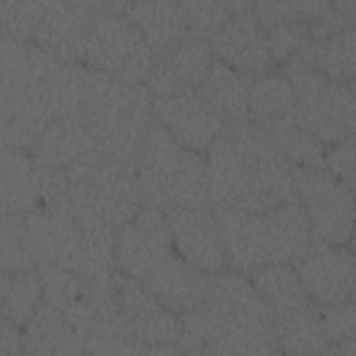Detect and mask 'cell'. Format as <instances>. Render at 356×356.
Returning a JSON list of instances; mask_svg holds the SVG:
<instances>
[{"label": "cell", "mask_w": 356, "mask_h": 356, "mask_svg": "<svg viewBox=\"0 0 356 356\" xmlns=\"http://www.w3.org/2000/svg\"><path fill=\"white\" fill-rule=\"evenodd\" d=\"M172 252L167 214L160 210L145 206L114 232V264L139 282Z\"/></svg>", "instance_id": "cell-13"}, {"label": "cell", "mask_w": 356, "mask_h": 356, "mask_svg": "<svg viewBox=\"0 0 356 356\" xmlns=\"http://www.w3.org/2000/svg\"><path fill=\"white\" fill-rule=\"evenodd\" d=\"M274 332L281 352L331 353L320 307L307 303L303 307L274 316Z\"/></svg>", "instance_id": "cell-27"}, {"label": "cell", "mask_w": 356, "mask_h": 356, "mask_svg": "<svg viewBox=\"0 0 356 356\" xmlns=\"http://www.w3.org/2000/svg\"><path fill=\"white\" fill-rule=\"evenodd\" d=\"M99 153L79 113L50 121L31 149L36 163L63 174Z\"/></svg>", "instance_id": "cell-21"}, {"label": "cell", "mask_w": 356, "mask_h": 356, "mask_svg": "<svg viewBox=\"0 0 356 356\" xmlns=\"http://www.w3.org/2000/svg\"><path fill=\"white\" fill-rule=\"evenodd\" d=\"M61 310L79 334L86 353H145L114 300L111 281L86 282Z\"/></svg>", "instance_id": "cell-11"}, {"label": "cell", "mask_w": 356, "mask_h": 356, "mask_svg": "<svg viewBox=\"0 0 356 356\" xmlns=\"http://www.w3.org/2000/svg\"><path fill=\"white\" fill-rule=\"evenodd\" d=\"M214 60L209 40L186 35L164 58L165 64L181 81L197 89Z\"/></svg>", "instance_id": "cell-32"}, {"label": "cell", "mask_w": 356, "mask_h": 356, "mask_svg": "<svg viewBox=\"0 0 356 356\" xmlns=\"http://www.w3.org/2000/svg\"><path fill=\"white\" fill-rule=\"evenodd\" d=\"M178 350L216 355L281 352L274 313L241 273L210 275L200 303L181 316Z\"/></svg>", "instance_id": "cell-1"}, {"label": "cell", "mask_w": 356, "mask_h": 356, "mask_svg": "<svg viewBox=\"0 0 356 356\" xmlns=\"http://www.w3.org/2000/svg\"><path fill=\"white\" fill-rule=\"evenodd\" d=\"M324 170L355 188V145L353 136L327 147Z\"/></svg>", "instance_id": "cell-38"}, {"label": "cell", "mask_w": 356, "mask_h": 356, "mask_svg": "<svg viewBox=\"0 0 356 356\" xmlns=\"http://www.w3.org/2000/svg\"><path fill=\"white\" fill-rule=\"evenodd\" d=\"M21 327L15 325L7 318H1V337H0V355H18L24 353V334L19 331Z\"/></svg>", "instance_id": "cell-39"}, {"label": "cell", "mask_w": 356, "mask_h": 356, "mask_svg": "<svg viewBox=\"0 0 356 356\" xmlns=\"http://www.w3.org/2000/svg\"><path fill=\"white\" fill-rule=\"evenodd\" d=\"M293 107V88L284 74L268 71L252 79L248 103L249 122L267 128L277 121L292 118Z\"/></svg>", "instance_id": "cell-28"}, {"label": "cell", "mask_w": 356, "mask_h": 356, "mask_svg": "<svg viewBox=\"0 0 356 356\" xmlns=\"http://www.w3.org/2000/svg\"><path fill=\"white\" fill-rule=\"evenodd\" d=\"M127 3H93L86 67L128 83H145L157 56L138 26L124 13Z\"/></svg>", "instance_id": "cell-5"}, {"label": "cell", "mask_w": 356, "mask_h": 356, "mask_svg": "<svg viewBox=\"0 0 356 356\" xmlns=\"http://www.w3.org/2000/svg\"><path fill=\"white\" fill-rule=\"evenodd\" d=\"M50 122L31 75L29 49L3 31L1 40V142L6 147L32 149Z\"/></svg>", "instance_id": "cell-8"}, {"label": "cell", "mask_w": 356, "mask_h": 356, "mask_svg": "<svg viewBox=\"0 0 356 356\" xmlns=\"http://www.w3.org/2000/svg\"><path fill=\"white\" fill-rule=\"evenodd\" d=\"M228 127L236 138L245 160L243 211L260 213L296 202L293 165L284 157L270 134L249 121L228 124Z\"/></svg>", "instance_id": "cell-9"}, {"label": "cell", "mask_w": 356, "mask_h": 356, "mask_svg": "<svg viewBox=\"0 0 356 356\" xmlns=\"http://www.w3.org/2000/svg\"><path fill=\"white\" fill-rule=\"evenodd\" d=\"M296 270L309 300L316 306L328 307L353 299L355 256L348 245L317 241Z\"/></svg>", "instance_id": "cell-16"}, {"label": "cell", "mask_w": 356, "mask_h": 356, "mask_svg": "<svg viewBox=\"0 0 356 356\" xmlns=\"http://www.w3.org/2000/svg\"><path fill=\"white\" fill-rule=\"evenodd\" d=\"M224 245L227 264L235 273L273 263V239L266 211L213 209Z\"/></svg>", "instance_id": "cell-18"}, {"label": "cell", "mask_w": 356, "mask_h": 356, "mask_svg": "<svg viewBox=\"0 0 356 356\" xmlns=\"http://www.w3.org/2000/svg\"><path fill=\"white\" fill-rule=\"evenodd\" d=\"M250 82L252 78L214 57L196 90L224 122L238 124L248 118Z\"/></svg>", "instance_id": "cell-25"}, {"label": "cell", "mask_w": 356, "mask_h": 356, "mask_svg": "<svg viewBox=\"0 0 356 356\" xmlns=\"http://www.w3.org/2000/svg\"><path fill=\"white\" fill-rule=\"evenodd\" d=\"M270 134L284 157L299 168H324L325 143L298 125L292 118H285L263 128Z\"/></svg>", "instance_id": "cell-31"}, {"label": "cell", "mask_w": 356, "mask_h": 356, "mask_svg": "<svg viewBox=\"0 0 356 356\" xmlns=\"http://www.w3.org/2000/svg\"><path fill=\"white\" fill-rule=\"evenodd\" d=\"M299 200L313 235L328 245H350L355 221L353 186L324 168L293 167Z\"/></svg>", "instance_id": "cell-10"}, {"label": "cell", "mask_w": 356, "mask_h": 356, "mask_svg": "<svg viewBox=\"0 0 356 356\" xmlns=\"http://www.w3.org/2000/svg\"><path fill=\"white\" fill-rule=\"evenodd\" d=\"M67 193L85 221L117 231L143 206L135 165L95 154L67 174Z\"/></svg>", "instance_id": "cell-4"}, {"label": "cell", "mask_w": 356, "mask_h": 356, "mask_svg": "<svg viewBox=\"0 0 356 356\" xmlns=\"http://www.w3.org/2000/svg\"><path fill=\"white\" fill-rule=\"evenodd\" d=\"M209 44L217 60L249 78L268 72L274 61L266 31L253 13V3L234 11L209 39Z\"/></svg>", "instance_id": "cell-15"}, {"label": "cell", "mask_w": 356, "mask_h": 356, "mask_svg": "<svg viewBox=\"0 0 356 356\" xmlns=\"http://www.w3.org/2000/svg\"><path fill=\"white\" fill-rule=\"evenodd\" d=\"M324 330L331 342V353L355 355V303L353 299L341 305L320 307Z\"/></svg>", "instance_id": "cell-36"}, {"label": "cell", "mask_w": 356, "mask_h": 356, "mask_svg": "<svg viewBox=\"0 0 356 356\" xmlns=\"http://www.w3.org/2000/svg\"><path fill=\"white\" fill-rule=\"evenodd\" d=\"M46 4L39 1L3 0L0 3V18L4 32L19 42L35 39Z\"/></svg>", "instance_id": "cell-37"}, {"label": "cell", "mask_w": 356, "mask_h": 356, "mask_svg": "<svg viewBox=\"0 0 356 356\" xmlns=\"http://www.w3.org/2000/svg\"><path fill=\"white\" fill-rule=\"evenodd\" d=\"M97 150L132 163L153 121L152 99L145 83H128L95 70H83V92L78 111Z\"/></svg>", "instance_id": "cell-2"}, {"label": "cell", "mask_w": 356, "mask_h": 356, "mask_svg": "<svg viewBox=\"0 0 356 356\" xmlns=\"http://www.w3.org/2000/svg\"><path fill=\"white\" fill-rule=\"evenodd\" d=\"M93 14V3H47L35 44L70 63L83 60Z\"/></svg>", "instance_id": "cell-20"}, {"label": "cell", "mask_w": 356, "mask_h": 356, "mask_svg": "<svg viewBox=\"0 0 356 356\" xmlns=\"http://www.w3.org/2000/svg\"><path fill=\"white\" fill-rule=\"evenodd\" d=\"M146 82L156 122L181 145L203 153L221 136L225 122L165 64L157 63Z\"/></svg>", "instance_id": "cell-7"}, {"label": "cell", "mask_w": 356, "mask_h": 356, "mask_svg": "<svg viewBox=\"0 0 356 356\" xmlns=\"http://www.w3.org/2000/svg\"><path fill=\"white\" fill-rule=\"evenodd\" d=\"M33 259L24 225V214H3L1 224V267L3 271L35 270Z\"/></svg>", "instance_id": "cell-34"}, {"label": "cell", "mask_w": 356, "mask_h": 356, "mask_svg": "<svg viewBox=\"0 0 356 356\" xmlns=\"http://www.w3.org/2000/svg\"><path fill=\"white\" fill-rule=\"evenodd\" d=\"M135 171L145 206L168 213L179 207L206 206L207 161L153 121L138 149Z\"/></svg>", "instance_id": "cell-3"}, {"label": "cell", "mask_w": 356, "mask_h": 356, "mask_svg": "<svg viewBox=\"0 0 356 356\" xmlns=\"http://www.w3.org/2000/svg\"><path fill=\"white\" fill-rule=\"evenodd\" d=\"M209 280V274L185 261L174 250L140 284L164 306L182 316L200 303Z\"/></svg>", "instance_id": "cell-22"}, {"label": "cell", "mask_w": 356, "mask_h": 356, "mask_svg": "<svg viewBox=\"0 0 356 356\" xmlns=\"http://www.w3.org/2000/svg\"><path fill=\"white\" fill-rule=\"evenodd\" d=\"M124 13L138 26L149 47L160 58H164L188 35L181 3H127Z\"/></svg>", "instance_id": "cell-24"}, {"label": "cell", "mask_w": 356, "mask_h": 356, "mask_svg": "<svg viewBox=\"0 0 356 356\" xmlns=\"http://www.w3.org/2000/svg\"><path fill=\"white\" fill-rule=\"evenodd\" d=\"M114 300L145 353H175L182 331L181 316L156 299L139 281L114 273Z\"/></svg>", "instance_id": "cell-12"}, {"label": "cell", "mask_w": 356, "mask_h": 356, "mask_svg": "<svg viewBox=\"0 0 356 356\" xmlns=\"http://www.w3.org/2000/svg\"><path fill=\"white\" fill-rule=\"evenodd\" d=\"M174 250L197 270L214 275L227 266V256L213 210L179 207L167 213Z\"/></svg>", "instance_id": "cell-17"}, {"label": "cell", "mask_w": 356, "mask_h": 356, "mask_svg": "<svg viewBox=\"0 0 356 356\" xmlns=\"http://www.w3.org/2000/svg\"><path fill=\"white\" fill-rule=\"evenodd\" d=\"M250 282L273 310L274 316L303 307L309 298L298 270L288 264H266L252 270Z\"/></svg>", "instance_id": "cell-29"}, {"label": "cell", "mask_w": 356, "mask_h": 356, "mask_svg": "<svg viewBox=\"0 0 356 356\" xmlns=\"http://www.w3.org/2000/svg\"><path fill=\"white\" fill-rule=\"evenodd\" d=\"M67 177L42 167L25 150L1 152L3 214H28L40 204L67 193Z\"/></svg>", "instance_id": "cell-14"}, {"label": "cell", "mask_w": 356, "mask_h": 356, "mask_svg": "<svg viewBox=\"0 0 356 356\" xmlns=\"http://www.w3.org/2000/svg\"><path fill=\"white\" fill-rule=\"evenodd\" d=\"M284 75L295 93L292 120L325 145L353 136V82H338L316 71L299 57L284 64Z\"/></svg>", "instance_id": "cell-6"}, {"label": "cell", "mask_w": 356, "mask_h": 356, "mask_svg": "<svg viewBox=\"0 0 356 356\" xmlns=\"http://www.w3.org/2000/svg\"><path fill=\"white\" fill-rule=\"evenodd\" d=\"M28 49L32 81L50 121L78 113L83 92V70L36 44Z\"/></svg>", "instance_id": "cell-19"}, {"label": "cell", "mask_w": 356, "mask_h": 356, "mask_svg": "<svg viewBox=\"0 0 356 356\" xmlns=\"http://www.w3.org/2000/svg\"><path fill=\"white\" fill-rule=\"evenodd\" d=\"M310 42L299 57L303 63L338 82H353L355 28H332L314 21Z\"/></svg>", "instance_id": "cell-23"}, {"label": "cell", "mask_w": 356, "mask_h": 356, "mask_svg": "<svg viewBox=\"0 0 356 356\" xmlns=\"http://www.w3.org/2000/svg\"><path fill=\"white\" fill-rule=\"evenodd\" d=\"M273 60L286 64L300 57L310 42V26L303 21H280L266 29Z\"/></svg>", "instance_id": "cell-35"}, {"label": "cell", "mask_w": 356, "mask_h": 356, "mask_svg": "<svg viewBox=\"0 0 356 356\" xmlns=\"http://www.w3.org/2000/svg\"><path fill=\"white\" fill-rule=\"evenodd\" d=\"M243 1H185L181 3L186 32L191 36L209 40Z\"/></svg>", "instance_id": "cell-33"}, {"label": "cell", "mask_w": 356, "mask_h": 356, "mask_svg": "<svg viewBox=\"0 0 356 356\" xmlns=\"http://www.w3.org/2000/svg\"><path fill=\"white\" fill-rule=\"evenodd\" d=\"M24 353L81 355L86 350L63 310L44 300L25 325Z\"/></svg>", "instance_id": "cell-26"}, {"label": "cell", "mask_w": 356, "mask_h": 356, "mask_svg": "<svg viewBox=\"0 0 356 356\" xmlns=\"http://www.w3.org/2000/svg\"><path fill=\"white\" fill-rule=\"evenodd\" d=\"M44 302V288L39 271H3L1 313L18 327H25Z\"/></svg>", "instance_id": "cell-30"}]
</instances>
